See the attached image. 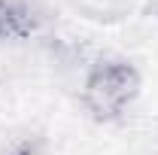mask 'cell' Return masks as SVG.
Wrapping results in <instances>:
<instances>
[{"label": "cell", "mask_w": 158, "mask_h": 155, "mask_svg": "<svg viewBox=\"0 0 158 155\" xmlns=\"http://www.w3.org/2000/svg\"><path fill=\"white\" fill-rule=\"evenodd\" d=\"M140 70L125 58H100L88 67L82 82V107L98 122L122 119L140 97Z\"/></svg>", "instance_id": "1"}, {"label": "cell", "mask_w": 158, "mask_h": 155, "mask_svg": "<svg viewBox=\"0 0 158 155\" xmlns=\"http://www.w3.org/2000/svg\"><path fill=\"white\" fill-rule=\"evenodd\" d=\"M43 21L46 15L34 0H0V40H31Z\"/></svg>", "instance_id": "2"}]
</instances>
